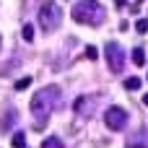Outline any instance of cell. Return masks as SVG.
<instances>
[{
    "mask_svg": "<svg viewBox=\"0 0 148 148\" xmlns=\"http://www.w3.org/2000/svg\"><path fill=\"white\" fill-rule=\"evenodd\" d=\"M42 148H65V143H62L57 135H49V138L42 140Z\"/></svg>",
    "mask_w": 148,
    "mask_h": 148,
    "instance_id": "30bf717a",
    "label": "cell"
},
{
    "mask_svg": "<svg viewBox=\"0 0 148 148\" xmlns=\"http://www.w3.org/2000/svg\"><path fill=\"white\" fill-rule=\"evenodd\" d=\"M13 125H16V109H13V107H8L5 120H0V130H10Z\"/></svg>",
    "mask_w": 148,
    "mask_h": 148,
    "instance_id": "ba28073f",
    "label": "cell"
},
{
    "mask_svg": "<svg viewBox=\"0 0 148 148\" xmlns=\"http://www.w3.org/2000/svg\"><path fill=\"white\" fill-rule=\"evenodd\" d=\"M125 148H148V130H140V133H135L133 138H127Z\"/></svg>",
    "mask_w": 148,
    "mask_h": 148,
    "instance_id": "8992f818",
    "label": "cell"
},
{
    "mask_svg": "<svg viewBox=\"0 0 148 148\" xmlns=\"http://www.w3.org/2000/svg\"><path fill=\"white\" fill-rule=\"evenodd\" d=\"M60 104V86H44L31 96V114L42 122H47V117L55 112V107Z\"/></svg>",
    "mask_w": 148,
    "mask_h": 148,
    "instance_id": "6da1fadb",
    "label": "cell"
},
{
    "mask_svg": "<svg viewBox=\"0 0 148 148\" xmlns=\"http://www.w3.org/2000/svg\"><path fill=\"white\" fill-rule=\"evenodd\" d=\"M70 13L75 23H86V26H99L107 18V8L99 0H78Z\"/></svg>",
    "mask_w": 148,
    "mask_h": 148,
    "instance_id": "7a4b0ae2",
    "label": "cell"
},
{
    "mask_svg": "<svg viewBox=\"0 0 148 148\" xmlns=\"http://www.w3.org/2000/svg\"><path fill=\"white\" fill-rule=\"evenodd\" d=\"M21 36H23V42H31V39H34V26H31V23H23Z\"/></svg>",
    "mask_w": 148,
    "mask_h": 148,
    "instance_id": "4fadbf2b",
    "label": "cell"
},
{
    "mask_svg": "<svg viewBox=\"0 0 148 148\" xmlns=\"http://www.w3.org/2000/svg\"><path fill=\"white\" fill-rule=\"evenodd\" d=\"M0 47H3V39H0Z\"/></svg>",
    "mask_w": 148,
    "mask_h": 148,
    "instance_id": "ac0fdd59",
    "label": "cell"
},
{
    "mask_svg": "<svg viewBox=\"0 0 148 148\" xmlns=\"http://www.w3.org/2000/svg\"><path fill=\"white\" fill-rule=\"evenodd\" d=\"M10 146H13V148H26V135H23V133H13Z\"/></svg>",
    "mask_w": 148,
    "mask_h": 148,
    "instance_id": "7c38bea8",
    "label": "cell"
},
{
    "mask_svg": "<svg viewBox=\"0 0 148 148\" xmlns=\"http://www.w3.org/2000/svg\"><path fill=\"white\" fill-rule=\"evenodd\" d=\"M133 62H135L138 68L146 65V49H143V47H135V49H133Z\"/></svg>",
    "mask_w": 148,
    "mask_h": 148,
    "instance_id": "9c48e42d",
    "label": "cell"
},
{
    "mask_svg": "<svg viewBox=\"0 0 148 148\" xmlns=\"http://www.w3.org/2000/svg\"><path fill=\"white\" fill-rule=\"evenodd\" d=\"M86 57H88V60H96V57H99L96 47H86Z\"/></svg>",
    "mask_w": 148,
    "mask_h": 148,
    "instance_id": "2e32d148",
    "label": "cell"
},
{
    "mask_svg": "<svg viewBox=\"0 0 148 148\" xmlns=\"http://www.w3.org/2000/svg\"><path fill=\"white\" fill-rule=\"evenodd\" d=\"M143 104H146V107H148V94H146V96H143Z\"/></svg>",
    "mask_w": 148,
    "mask_h": 148,
    "instance_id": "e0dca14e",
    "label": "cell"
},
{
    "mask_svg": "<svg viewBox=\"0 0 148 148\" xmlns=\"http://www.w3.org/2000/svg\"><path fill=\"white\" fill-rule=\"evenodd\" d=\"M135 31H138V34H146L148 31V18H138V21H135Z\"/></svg>",
    "mask_w": 148,
    "mask_h": 148,
    "instance_id": "9a60e30c",
    "label": "cell"
},
{
    "mask_svg": "<svg viewBox=\"0 0 148 148\" xmlns=\"http://www.w3.org/2000/svg\"><path fill=\"white\" fill-rule=\"evenodd\" d=\"M140 86H143V81H140L138 75H130V78L125 81V88H127V91H138Z\"/></svg>",
    "mask_w": 148,
    "mask_h": 148,
    "instance_id": "8fae6325",
    "label": "cell"
},
{
    "mask_svg": "<svg viewBox=\"0 0 148 148\" xmlns=\"http://www.w3.org/2000/svg\"><path fill=\"white\" fill-rule=\"evenodd\" d=\"M62 21V8L55 3V0H44L39 5V26L44 31H55Z\"/></svg>",
    "mask_w": 148,
    "mask_h": 148,
    "instance_id": "3957f363",
    "label": "cell"
},
{
    "mask_svg": "<svg viewBox=\"0 0 148 148\" xmlns=\"http://www.w3.org/2000/svg\"><path fill=\"white\" fill-rule=\"evenodd\" d=\"M104 125H107L109 130H125V125H127V112H125L122 107H109V109L104 112Z\"/></svg>",
    "mask_w": 148,
    "mask_h": 148,
    "instance_id": "5b68a950",
    "label": "cell"
},
{
    "mask_svg": "<svg viewBox=\"0 0 148 148\" xmlns=\"http://www.w3.org/2000/svg\"><path fill=\"white\" fill-rule=\"evenodd\" d=\"M29 86H31V75H23V78H18V81H16V86H13V88H16V91H23V88H29Z\"/></svg>",
    "mask_w": 148,
    "mask_h": 148,
    "instance_id": "5bb4252c",
    "label": "cell"
},
{
    "mask_svg": "<svg viewBox=\"0 0 148 148\" xmlns=\"http://www.w3.org/2000/svg\"><path fill=\"white\" fill-rule=\"evenodd\" d=\"M73 109H75L78 114H88V112H91V99H88V96H78L75 104H73Z\"/></svg>",
    "mask_w": 148,
    "mask_h": 148,
    "instance_id": "52a82bcc",
    "label": "cell"
},
{
    "mask_svg": "<svg viewBox=\"0 0 148 148\" xmlns=\"http://www.w3.org/2000/svg\"><path fill=\"white\" fill-rule=\"evenodd\" d=\"M104 55H107L109 70H112V73H122V68H125V60H127V52L122 49V44H120V42H107V47H104Z\"/></svg>",
    "mask_w": 148,
    "mask_h": 148,
    "instance_id": "277c9868",
    "label": "cell"
}]
</instances>
